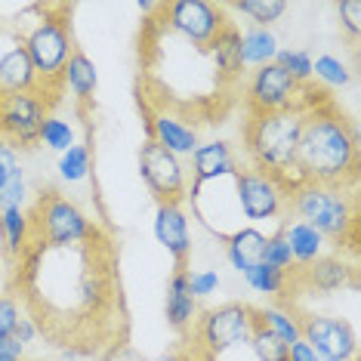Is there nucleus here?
I'll use <instances>...</instances> for the list:
<instances>
[{
  "label": "nucleus",
  "instance_id": "nucleus-1",
  "mask_svg": "<svg viewBox=\"0 0 361 361\" xmlns=\"http://www.w3.org/2000/svg\"><path fill=\"white\" fill-rule=\"evenodd\" d=\"M93 241L78 247L31 244L19 259L16 287H22L25 297L40 293V302L28 306V315L37 322L40 336L47 334L62 349L78 346L80 340H99L102 331L96 322L121 302V278L114 275L109 241Z\"/></svg>",
  "mask_w": 361,
  "mask_h": 361
},
{
  "label": "nucleus",
  "instance_id": "nucleus-2",
  "mask_svg": "<svg viewBox=\"0 0 361 361\" xmlns=\"http://www.w3.org/2000/svg\"><path fill=\"white\" fill-rule=\"evenodd\" d=\"M297 179L355 188L358 179V130L331 99L302 111L297 152Z\"/></svg>",
  "mask_w": 361,
  "mask_h": 361
},
{
  "label": "nucleus",
  "instance_id": "nucleus-3",
  "mask_svg": "<svg viewBox=\"0 0 361 361\" xmlns=\"http://www.w3.org/2000/svg\"><path fill=\"white\" fill-rule=\"evenodd\" d=\"M300 133H302V109L250 114L241 133L247 167L284 179L293 188L300 183L297 179Z\"/></svg>",
  "mask_w": 361,
  "mask_h": 361
},
{
  "label": "nucleus",
  "instance_id": "nucleus-4",
  "mask_svg": "<svg viewBox=\"0 0 361 361\" xmlns=\"http://www.w3.org/2000/svg\"><path fill=\"white\" fill-rule=\"evenodd\" d=\"M287 216L322 232L336 250H340V244H346V250L355 253V241H358L355 188L297 183L287 195Z\"/></svg>",
  "mask_w": 361,
  "mask_h": 361
},
{
  "label": "nucleus",
  "instance_id": "nucleus-5",
  "mask_svg": "<svg viewBox=\"0 0 361 361\" xmlns=\"http://www.w3.org/2000/svg\"><path fill=\"white\" fill-rule=\"evenodd\" d=\"M28 216L31 228H35L31 244H44V247H78V244H87L99 235L93 219L56 188H47L37 195Z\"/></svg>",
  "mask_w": 361,
  "mask_h": 361
},
{
  "label": "nucleus",
  "instance_id": "nucleus-6",
  "mask_svg": "<svg viewBox=\"0 0 361 361\" xmlns=\"http://www.w3.org/2000/svg\"><path fill=\"white\" fill-rule=\"evenodd\" d=\"M250 334H253V306L232 300L201 312L192 327L188 352L195 355V361H216L228 355V352L247 346Z\"/></svg>",
  "mask_w": 361,
  "mask_h": 361
},
{
  "label": "nucleus",
  "instance_id": "nucleus-7",
  "mask_svg": "<svg viewBox=\"0 0 361 361\" xmlns=\"http://www.w3.org/2000/svg\"><path fill=\"white\" fill-rule=\"evenodd\" d=\"M22 44H25L28 62L37 75V84L44 93L62 90V71L68 65L71 53L78 50L71 40V25L65 16L44 13L28 31H19Z\"/></svg>",
  "mask_w": 361,
  "mask_h": 361
},
{
  "label": "nucleus",
  "instance_id": "nucleus-8",
  "mask_svg": "<svg viewBox=\"0 0 361 361\" xmlns=\"http://www.w3.org/2000/svg\"><path fill=\"white\" fill-rule=\"evenodd\" d=\"M232 192H235V204L238 213L247 226L257 223H272V219L287 216V195L290 185L278 176H269L262 170L253 167H238V173L232 176Z\"/></svg>",
  "mask_w": 361,
  "mask_h": 361
},
{
  "label": "nucleus",
  "instance_id": "nucleus-9",
  "mask_svg": "<svg viewBox=\"0 0 361 361\" xmlns=\"http://www.w3.org/2000/svg\"><path fill=\"white\" fill-rule=\"evenodd\" d=\"M161 25L173 31L176 37H183L188 47L204 50L213 37L219 35V28L228 22L226 6L207 4V0H176V4H158Z\"/></svg>",
  "mask_w": 361,
  "mask_h": 361
},
{
  "label": "nucleus",
  "instance_id": "nucleus-10",
  "mask_svg": "<svg viewBox=\"0 0 361 361\" xmlns=\"http://www.w3.org/2000/svg\"><path fill=\"white\" fill-rule=\"evenodd\" d=\"M50 93L35 90V93H13L0 96V139L19 149H35L40 127L50 118L53 99H47Z\"/></svg>",
  "mask_w": 361,
  "mask_h": 361
},
{
  "label": "nucleus",
  "instance_id": "nucleus-11",
  "mask_svg": "<svg viewBox=\"0 0 361 361\" xmlns=\"http://www.w3.org/2000/svg\"><path fill=\"white\" fill-rule=\"evenodd\" d=\"M139 176H142L145 188L152 192V198L158 204L167 201H185L188 192V167L183 158L170 154L164 145L154 139H145L139 145Z\"/></svg>",
  "mask_w": 361,
  "mask_h": 361
},
{
  "label": "nucleus",
  "instance_id": "nucleus-12",
  "mask_svg": "<svg viewBox=\"0 0 361 361\" xmlns=\"http://www.w3.org/2000/svg\"><path fill=\"white\" fill-rule=\"evenodd\" d=\"M302 318V336L322 361H358V331L349 318L327 315V312H309Z\"/></svg>",
  "mask_w": 361,
  "mask_h": 361
},
{
  "label": "nucleus",
  "instance_id": "nucleus-13",
  "mask_svg": "<svg viewBox=\"0 0 361 361\" xmlns=\"http://www.w3.org/2000/svg\"><path fill=\"white\" fill-rule=\"evenodd\" d=\"M300 99H302V87L278 62L253 68L247 84H244V102H247L250 114L300 109Z\"/></svg>",
  "mask_w": 361,
  "mask_h": 361
},
{
  "label": "nucleus",
  "instance_id": "nucleus-14",
  "mask_svg": "<svg viewBox=\"0 0 361 361\" xmlns=\"http://www.w3.org/2000/svg\"><path fill=\"white\" fill-rule=\"evenodd\" d=\"M152 235H154V241L173 257L176 269H185L195 244H192V223H188V213H185L183 201H167V204H158V207H154Z\"/></svg>",
  "mask_w": 361,
  "mask_h": 361
},
{
  "label": "nucleus",
  "instance_id": "nucleus-15",
  "mask_svg": "<svg viewBox=\"0 0 361 361\" xmlns=\"http://www.w3.org/2000/svg\"><path fill=\"white\" fill-rule=\"evenodd\" d=\"M35 90H40V84L28 62L22 35H19V28L6 25L0 31V96L35 93Z\"/></svg>",
  "mask_w": 361,
  "mask_h": 361
},
{
  "label": "nucleus",
  "instance_id": "nucleus-16",
  "mask_svg": "<svg viewBox=\"0 0 361 361\" xmlns=\"http://www.w3.org/2000/svg\"><path fill=\"white\" fill-rule=\"evenodd\" d=\"M355 262H349L340 253H327V257L315 259L306 269H297L293 272V287H309L312 293H336L346 290V287H355Z\"/></svg>",
  "mask_w": 361,
  "mask_h": 361
},
{
  "label": "nucleus",
  "instance_id": "nucleus-17",
  "mask_svg": "<svg viewBox=\"0 0 361 361\" xmlns=\"http://www.w3.org/2000/svg\"><path fill=\"white\" fill-rule=\"evenodd\" d=\"M149 139H154L158 145H164L170 154L188 161L192 152L201 145V133L195 124H188L183 114L173 111H152L149 114Z\"/></svg>",
  "mask_w": 361,
  "mask_h": 361
},
{
  "label": "nucleus",
  "instance_id": "nucleus-18",
  "mask_svg": "<svg viewBox=\"0 0 361 361\" xmlns=\"http://www.w3.org/2000/svg\"><path fill=\"white\" fill-rule=\"evenodd\" d=\"M192 183H216V179H232L238 173V154L235 149L226 142V139H210V142H201L198 149L192 152Z\"/></svg>",
  "mask_w": 361,
  "mask_h": 361
},
{
  "label": "nucleus",
  "instance_id": "nucleus-19",
  "mask_svg": "<svg viewBox=\"0 0 361 361\" xmlns=\"http://www.w3.org/2000/svg\"><path fill=\"white\" fill-rule=\"evenodd\" d=\"M204 56L216 68L219 84H238L244 75V59H241V28L235 22H226L219 35L204 47Z\"/></svg>",
  "mask_w": 361,
  "mask_h": 361
},
{
  "label": "nucleus",
  "instance_id": "nucleus-20",
  "mask_svg": "<svg viewBox=\"0 0 361 361\" xmlns=\"http://www.w3.org/2000/svg\"><path fill=\"white\" fill-rule=\"evenodd\" d=\"M164 315H167V324L173 327L176 334H192V327L201 315V302L188 290V269H173V275H170Z\"/></svg>",
  "mask_w": 361,
  "mask_h": 361
},
{
  "label": "nucleus",
  "instance_id": "nucleus-21",
  "mask_svg": "<svg viewBox=\"0 0 361 361\" xmlns=\"http://www.w3.org/2000/svg\"><path fill=\"white\" fill-rule=\"evenodd\" d=\"M266 241H269V235L262 232V228H257V226H238L235 232H228L223 238L228 266H232L238 275H244L247 269L259 266L262 257H266Z\"/></svg>",
  "mask_w": 361,
  "mask_h": 361
},
{
  "label": "nucleus",
  "instance_id": "nucleus-22",
  "mask_svg": "<svg viewBox=\"0 0 361 361\" xmlns=\"http://www.w3.org/2000/svg\"><path fill=\"white\" fill-rule=\"evenodd\" d=\"M281 232L287 238V247H290V257H293V266H297V269L312 266L315 259L327 257L331 247H334V244L327 241L322 232H315L312 226L300 223V219H293V216L281 219Z\"/></svg>",
  "mask_w": 361,
  "mask_h": 361
},
{
  "label": "nucleus",
  "instance_id": "nucleus-23",
  "mask_svg": "<svg viewBox=\"0 0 361 361\" xmlns=\"http://www.w3.org/2000/svg\"><path fill=\"white\" fill-rule=\"evenodd\" d=\"M0 238H4V250L13 262L25 257V250L35 241L28 207H0Z\"/></svg>",
  "mask_w": 361,
  "mask_h": 361
},
{
  "label": "nucleus",
  "instance_id": "nucleus-24",
  "mask_svg": "<svg viewBox=\"0 0 361 361\" xmlns=\"http://www.w3.org/2000/svg\"><path fill=\"white\" fill-rule=\"evenodd\" d=\"M62 87L68 90L80 105H90L96 96V90H99V68H96V62L90 59L87 53L75 50L68 65H65V71H62Z\"/></svg>",
  "mask_w": 361,
  "mask_h": 361
},
{
  "label": "nucleus",
  "instance_id": "nucleus-25",
  "mask_svg": "<svg viewBox=\"0 0 361 361\" xmlns=\"http://www.w3.org/2000/svg\"><path fill=\"white\" fill-rule=\"evenodd\" d=\"M302 312H297L293 306H287V302H266V306L253 309V322L259 327H266V331H272L281 343H297L302 336Z\"/></svg>",
  "mask_w": 361,
  "mask_h": 361
},
{
  "label": "nucleus",
  "instance_id": "nucleus-26",
  "mask_svg": "<svg viewBox=\"0 0 361 361\" xmlns=\"http://www.w3.org/2000/svg\"><path fill=\"white\" fill-rule=\"evenodd\" d=\"M278 50H281V40L272 28H253L247 25L241 31V59H244V71L262 68V65L275 62Z\"/></svg>",
  "mask_w": 361,
  "mask_h": 361
},
{
  "label": "nucleus",
  "instance_id": "nucleus-27",
  "mask_svg": "<svg viewBox=\"0 0 361 361\" xmlns=\"http://www.w3.org/2000/svg\"><path fill=\"white\" fill-rule=\"evenodd\" d=\"M241 278H244V284H247L253 293H259V297H266V300H284L287 297L284 290L287 287H293V275L278 272V269L266 266V262L247 269Z\"/></svg>",
  "mask_w": 361,
  "mask_h": 361
},
{
  "label": "nucleus",
  "instance_id": "nucleus-28",
  "mask_svg": "<svg viewBox=\"0 0 361 361\" xmlns=\"http://www.w3.org/2000/svg\"><path fill=\"white\" fill-rule=\"evenodd\" d=\"M56 170H59L62 183H68V185L87 183L90 173H93V154H90V145L75 142L68 152H62L59 154V164H56Z\"/></svg>",
  "mask_w": 361,
  "mask_h": 361
},
{
  "label": "nucleus",
  "instance_id": "nucleus-29",
  "mask_svg": "<svg viewBox=\"0 0 361 361\" xmlns=\"http://www.w3.org/2000/svg\"><path fill=\"white\" fill-rule=\"evenodd\" d=\"M226 10L247 16L253 28H272L275 22H281V16L287 13V4L284 0H238V4H228Z\"/></svg>",
  "mask_w": 361,
  "mask_h": 361
},
{
  "label": "nucleus",
  "instance_id": "nucleus-30",
  "mask_svg": "<svg viewBox=\"0 0 361 361\" xmlns=\"http://www.w3.org/2000/svg\"><path fill=\"white\" fill-rule=\"evenodd\" d=\"M312 80H322L327 87H349L352 84V68L346 62L340 59V56H331V53H322L312 59Z\"/></svg>",
  "mask_w": 361,
  "mask_h": 361
},
{
  "label": "nucleus",
  "instance_id": "nucleus-31",
  "mask_svg": "<svg viewBox=\"0 0 361 361\" xmlns=\"http://www.w3.org/2000/svg\"><path fill=\"white\" fill-rule=\"evenodd\" d=\"M37 142L44 145V149H50L56 154L68 152L71 145L78 142V133H75V124H68L65 118H56V114H50V118L44 121V127H40V136Z\"/></svg>",
  "mask_w": 361,
  "mask_h": 361
},
{
  "label": "nucleus",
  "instance_id": "nucleus-32",
  "mask_svg": "<svg viewBox=\"0 0 361 361\" xmlns=\"http://www.w3.org/2000/svg\"><path fill=\"white\" fill-rule=\"evenodd\" d=\"M247 349L253 361H287V343H281L272 331H266V327H259L253 322V334L247 340Z\"/></svg>",
  "mask_w": 361,
  "mask_h": 361
},
{
  "label": "nucleus",
  "instance_id": "nucleus-33",
  "mask_svg": "<svg viewBox=\"0 0 361 361\" xmlns=\"http://www.w3.org/2000/svg\"><path fill=\"white\" fill-rule=\"evenodd\" d=\"M275 62L281 65L300 87L312 84V56H309V50H300V47H281L278 56H275Z\"/></svg>",
  "mask_w": 361,
  "mask_h": 361
},
{
  "label": "nucleus",
  "instance_id": "nucleus-34",
  "mask_svg": "<svg viewBox=\"0 0 361 361\" xmlns=\"http://www.w3.org/2000/svg\"><path fill=\"white\" fill-rule=\"evenodd\" d=\"M262 262H266V266H272V269H278V272H287V275L297 272V266H293V257H290V247H287V238H284V232H281V226H278L275 232L269 235V241H266V257H262Z\"/></svg>",
  "mask_w": 361,
  "mask_h": 361
},
{
  "label": "nucleus",
  "instance_id": "nucleus-35",
  "mask_svg": "<svg viewBox=\"0 0 361 361\" xmlns=\"http://www.w3.org/2000/svg\"><path fill=\"white\" fill-rule=\"evenodd\" d=\"M28 198H31L28 176H25V167L19 164V167L10 170L6 188L0 192V207H28Z\"/></svg>",
  "mask_w": 361,
  "mask_h": 361
},
{
  "label": "nucleus",
  "instance_id": "nucleus-36",
  "mask_svg": "<svg viewBox=\"0 0 361 361\" xmlns=\"http://www.w3.org/2000/svg\"><path fill=\"white\" fill-rule=\"evenodd\" d=\"M219 287H223V278H219L216 269H198V272L188 269V290H192V297L198 302L213 297Z\"/></svg>",
  "mask_w": 361,
  "mask_h": 361
},
{
  "label": "nucleus",
  "instance_id": "nucleus-37",
  "mask_svg": "<svg viewBox=\"0 0 361 361\" xmlns=\"http://www.w3.org/2000/svg\"><path fill=\"white\" fill-rule=\"evenodd\" d=\"M22 315H25V309H22L19 297H13V293H0V340H10Z\"/></svg>",
  "mask_w": 361,
  "mask_h": 361
},
{
  "label": "nucleus",
  "instance_id": "nucleus-38",
  "mask_svg": "<svg viewBox=\"0 0 361 361\" xmlns=\"http://www.w3.org/2000/svg\"><path fill=\"white\" fill-rule=\"evenodd\" d=\"M336 16H340V28L346 31L349 40H358L361 35V0H343L336 6Z\"/></svg>",
  "mask_w": 361,
  "mask_h": 361
},
{
  "label": "nucleus",
  "instance_id": "nucleus-39",
  "mask_svg": "<svg viewBox=\"0 0 361 361\" xmlns=\"http://www.w3.org/2000/svg\"><path fill=\"white\" fill-rule=\"evenodd\" d=\"M13 340H16V343H22V346H25V349H28V346H35V343L40 340V327H37V322L28 315V312L19 318V324H16Z\"/></svg>",
  "mask_w": 361,
  "mask_h": 361
},
{
  "label": "nucleus",
  "instance_id": "nucleus-40",
  "mask_svg": "<svg viewBox=\"0 0 361 361\" xmlns=\"http://www.w3.org/2000/svg\"><path fill=\"white\" fill-rule=\"evenodd\" d=\"M102 361H152V358L142 355V352L133 346H127V343H114V346L102 352Z\"/></svg>",
  "mask_w": 361,
  "mask_h": 361
},
{
  "label": "nucleus",
  "instance_id": "nucleus-41",
  "mask_svg": "<svg viewBox=\"0 0 361 361\" xmlns=\"http://www.w3.org/2000/svg\"><path fill=\"white\" fill-rule=\"evenodd\" d=\"M287 361H322V355H318L306 340H297L287 346Z\"/></svg>",
  "mask_w": 361,
  "mask_h": 361
},
{
  "label": "nucleus",
  "instance_id": "nucleus-42",
  "mask_svg": "<svg viewBox=\"0 0 361 361\" xmlns=\"http://www.w3.org/2000/svg\"><path fill=\"white\" fill-rule=\"evenodd\" d=\"M0 361H25V346L10 340H0Z\"/></svg>",
  "mask_w": 361,
  "mask_h": 361
},
{
  "label": "nucleus",
  "instance_id": "nucleus-43",
  "mask_svg": "<svg viewBox=\"0 0 361 361\" xmlns=\"http://www.w3.org/2000/svg\"><path fill=\"white\" fill-rule=\"evenodd\" d=\"M0 164H6V167H19V152H16L6 139H0Z\"/></svg>",
  "mask_w": 361,
  "mask_h": 361
},
{
  "label": "nucleus",
  "instance_id": "nucleus-44",
  "mask_svg": "<svg viewBox=\"0 0 361 361\" xmlns=\"http://www.w3.org/2000/svg\"><path fill=\"white\" fill-rule=\"evenodd\" d=\"M152 361H195V355L188 349H170V352H161V355Z\"/></svg>",
  "mask_w": 361,
  "mask_h": 361
},
{
  "label": "nucleus",
  "instance_id": "nucleus-45",
  "mask_svg": "<svg viewBox=\"0 0 361 361\" xmlns=\"http://www.w3.org/2000/svg\"><path fill=\"white\" fill-rule=\"evenodd\" d=\"M10 170L13 167H6V164H0V192L6 188V179H10Z\"/></svg>",
  "mask_w": 361,
  "mask_h": 361
},
{
  "label": "nucleus",
  "instance_id": "nucleus-46",
  "mask_svg": "<svg viewBox=\"0 0 361 361\" xmlns=\"http://www.w3.org/2000/svg\"><path fill=\"white\" fill-rule=\"evenodd\" d=\"M6 28V19H4V10H0V31Z\"/></svg>",
  "mask_w": 361,
  "mask_h": 361
}]
</instances>
